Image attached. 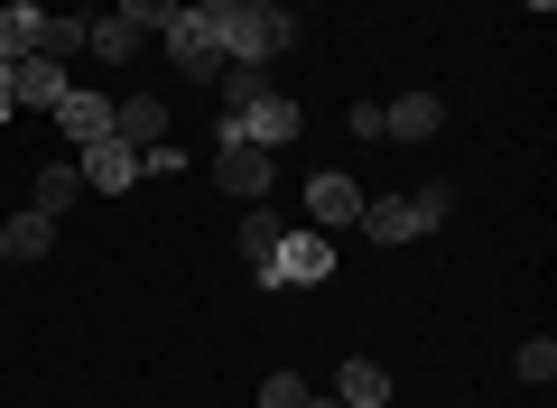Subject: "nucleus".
<instances>
[{"mask_svg": "<svg viewBox=\"0 0 557 408\" xmlns=\"http://www.w3.org/2000/svg\"><path fill=\"white\" fill-rule=\"evenodd\" d=\"M456 214V186H418V195H362V233L391 251V242H418V233H437V223Z\"/></svg>", "mask_w": 557, "mask_h": 408, "instance_id": "obj_1", "label": "nucleus"}, {"mask_svg": "<svg viewBox=\"0 0 557 408\" xmlns=\"http://www.w3.org/2000/svg\"><path fill=\"white\" fill-rule=\"evenodd\" d=\"M214 38H223V57H242V65H270V57H288V38H298V10H223L214 20Z\"/></svg>", "mask_w": 557, "mask_h": 408, "instance_id": "obj_2", "label": "nucleus"}, {"mask_svg": "<svg viewBox=\"0 0 557 408\" xmlns=\"http://www.w3.org/2000/svg\"><path fill=\"white\" fill-rule=\"evenodd\" d=\"M214 186L233 195V205H260V195L278 186V158H270V149H251V139L223 121V139H214Z\"/></svg>", "mask_w": 557, "mask_h": 408, "instance_id": "obj_3", "label": "nucleus"}, {"mask_svg": "<svg viewBox=\"0 0 557 408\" xmlns=\"http://www.w3.org/2000/svg\"><path fill=\"white\" fill-rule=\"evenodd\" d=\"M75 176H84V195H131L139 186V149L121 131H102V139H84V149H75Z\"/></svg>", "mask_w": 557, "mask_h": 408, "instance_id": "obj_4", "label": "nucleus"}, {"mask_svg": "<svg viewBox=\"0 0 557 408\" xmlns=\"http://www.w3.org/2000/svg\"><path fill=\"white\" fill-rule=\"evenodd\" d=\"M317 279H335L325 233H278V251H270V270H260V288H317Z\"/></svg>", "mask_w": 557, "mask_h": 408, "instance_id": "obj_5", "label": "nucleus"}, {"mask_svg": "<svg viewBox=\"0 0 557 408\" xmlns=\"http://www.w3.org/2000/svg\"><path fill=\"white\" fill-rule=\"evenodd\" d=\"M159 38H168V57H177V75H186V84H214L223 65H233V57H223V38L196 20V10H177V20H168Z\"/></svg>", "mask_w": 557, "mask_h": 408, "instance_id": "obj_6", "label": "nucleus"}, {"mask_svg": "<svg viewBox=\"0 0 557 408\" xmlns=\"http://www.w3.org/2000/svg\"><path fill=\"white\" fill-rule=\"evenodd\" d=\"M298 121H307V112H298V102H288V94H260L251 112H233V131L251 139V149H270V158H278V149H288V139H298Z\"/></svg>", "mask_w": 557, "mask_h": 408, "instance_id": "obj_7", "label": "nucleus"}, {"mask_svg": "<svg viewBox=\"0 0 557 408\" xmlns=\"http://www.w3.org/2000/svg\"><path fill=\"white\" fill-rule=\"evenodd\" d=\"M307 214H317V233H344V223L362 214V186L344 168H317V176H307Z\"/></svg>", "mask_w": 557, "mask_h": 408, "instance_id": "obj_8", "label": "nucleus"}, {"mask_svg": "<svg viewBox=\"0 0 557 408\" xmlns=\"http://www.w3.org/2000/svg\"><path fill=\"white\" fill-rule=\"evenodd\" d=\"M65 84H75V65H57V57H20V65H10V94H20V112H57Z\"/></svg>", "mask_w": 557, "mask_h": 408, "instance_id": "obj_9", "label": "nucleus"}, {"mask_svg": "<svg viewBox=\"0 0 557 408\" xmlns=\"http://www.w3.org/2000/svg\"><path fill=\"white\" fill-rule=\"evenodd\" d=\"M47 251H57V214H38V205H28V214L0 223V260H10V270H28V260H47Z\"/></svg>", "mask_w": 557, "mask_h": 408, "instance_id": "obj_10", "label": "nucleus"}, {"mask_svg": "<svg viewBox=\"0 0 557 408\" xmlns=\"http://www.w3.org/2000/svg\"><path fill=\"white\" fill-rule=\"evenodd\" d=\"M446 131V102L437 94H399V102H381V139H437Z\"/></svg>", "mask_w": 557, "mask_h": 408, "instance_id": "obj_11", "label": "nucleus"}, {"mask_svg": "<svg viewBox=\"0 0 557 408\" xmlns=\"http://www.w3.org/2000/svg\"><path fill=\"white\" fill-rule=\"evenodd\" d=\"M47 121H57V131H75V149H84V139H102V131H112V94H84V84H65Z\"/></svg>", "mask_w": 557, "mask_h": 408, "instance_id": "obj_12", "label": "nucleus"}, {"mask_svg": "<svg viewBox=\"0 0 557 408\" xmlns=\"http://www.w3.org/2000/svg\"><path fill=\"white\" fill-rule=\"evenodd\" d=\"M112 131L131 139V149H159V139H168V102L159 94H121L112 102Z\"/></svg>", "mask_w": 557, "mask_h": 408, "instance_id": "obj_13", "label": "nucleus"}, {"mask_svg": "<svg viewBox=\"0 0 557 408\" xmlns=\"http://www.w3.org/2000/svg\"><path fill=\"white\" fill-rule=\"evenodd\" d=\"M335 399L344 408H391V371H381L372 353H354V362L335 371Z\"/></svg>", "mask_w": 557, "mask_h": 408, "instance_id": "obj_14", "label": "nucleus"}, {"mask_svg": "<svg viewBox=\"0 0 557 408\" xmlns=\"http://www.w3.org/2000/svg\"><path fill=\"white\" fill-rule=\"evenodd\" d=\"M84 28H94V10H47V28H38V47H28V57L75 65V57H84Z\"/></svg>", "mask_w": 557, "mask_h": 408, "instance_id": "obj_15", "label": "nucleus"}, {"mask_svg": "<svg viewBox=\"0 0 557 408\" xmlns=\"http://www.w3.org/2000/svg\"><path fill=\"white\" fill-rule=\"evenodd\" d=\"M278 233H288V223H278L270 205H242V270H251V279L270 270V251H278Z\"/></svg>", "mask_w": 557, "mask_h": 408, "instance_id": "obj_16", "label": "nucleus"}, {"mask_svg": "<svg viewBox=\"0 0 557 408\" xmlns=\"http://www.w3.org/2000/svg\"><path fill=\"white\" fill-rule=\"evenodd\" d=\"M28 205H38V214H65V205H84L75 158H47V168H38V186H28Z\"/></svg>", "mask_w": 557, "mask_h": 408, "instance_id": "obj_17", "label": "nucleus"}, {"mask_svg": "<svg viewBox=\"0 0 557 408\" xmlns=\"http://www.w3.org/2000/svg\"><path fill=\"white\" fill-rule=\"evenodd\" d=\"M214 94H223V112H251V102L278 94V84H270V65H242V57H233V65L214 75Z\"/></svg>", "mask_w": 557, "mask_h": 408, "instance_id": "obj_18", "label": "nucleus"}, {"mask_svg": "<svg viewBox=\"0 0 557 408\" xmlns=\"http://www.w3.org/2000/svg\"><path fill=\"white\" fill-rule=\"evenodd\" d=\"M38 28H47V10H38V0H10V10H0V57L20 65L28 47H38Z\"/></svg>", "mask_w": 557, "mask_h": 408, "instance_id": "obj_19", "label": "nucleus"}, {"mask_svg": "<svg viewBox=\"0 0 557 408\" xmlns=\"http://www.w3.org/2000/svg\"><path fill=\"white\" fill-rule=\"evenodd\" d=\"M177 10H186V0H112V20H121V28H139V38H159Z\"/></svg>", "mask_w": 557, "mask_h": 408, "instance_id": "obj_20", "label": "nucleus"}, {"mask_svg": "<svg viewBox=\"0 0 557 408\" xmlns=\"http://www.w3.org/2000/svg\"><path fill=\"white\" fill-rule=\"evenodd\" d=\"M84 47H94L102 65H121V57H139V28H121V20H94V28H84Z\"/></svg>", "mask_w": 557, "mask_h": 408, "instance_id": "obj_21", "label": "nucleus"}, {"mask_svg": "<svg viewBox=\"0 0 557 408\" xmlns=\"http://www.w3.org/2000/svg\"><path fill=\"white\" fill-rule=\"evenodd\" d=\"M511 371H520L530 390H548V381H557V344H548V334H539V344H520V353H511Z\"/></svg>", "mask_w": 557, "mask_h": 408, "instance_id": "obj_22", "label": "nucleus"}, {"mask_svg": "<svg viewBox=\"0 0 557 408\" xmlns=\"http://www.w3.org/2000/svg\"><path fill=\"white\" fill-rule=\"evenodd\" d=\"M298 399H307L298 371H270V381H260V408H298Z\"/></svg>", "mask_w": 557, "mask_h": 408, "instance_id": "obj_23", "label": "nucleus"}, {"mask_svg": "<svg viewBox=\"0 0 557 408\" xmlns=\"http://www.w3.org/2000/svg\"><path fill=\"white\" fill-rule=\"evenodd\" d=\"M20 121V94H10V57H0V131Z\"/></svg>", "mask_w": 557, "mask_h": 408, "instance_id": "obj_24", "label": "nucleus"}, {"mask_svg": "<svg viewBox=\"0 0 557 408\" xmlns=\"http://www.w3.org/2000/svg\"><path fill=\"white\" fill-rule=\"evenodd\" d=\"M298 408H344V399H335V390H307V399H298Z\"/></svg>", "mask_w": 557, "mask_h": 408, "instance_id": "obj_25", "label": "nucleus"}, {"mask_svg": "<svg viewBox=\"0 0 557 408\" xmlns=\"http://www.w3.org/2000/svg\"><path fill=\"white\" fill-rule=\"evenodd\" d=\"M242 10H288V0H242Z\"/></svg>", "mask_w": 557, "mask_h": 408, "instance_id": "obj_26", "label": "nucleus"}, {"mask_svg": "<svg viewBox=\"0 0 557 408\" xmlns=\"http://www.w3.org/2000/svg\"><path fill=\"white\" fill-rule=\"evenodd\" d=\"M530 10H539V20H548V10H557V0H530Z\"/></svg>", "mask_w": 557, "mask_h": 408, "instance_id": "obj_27", "label": "nucleus"}, {"mask_svg": "<svg viewBox=\"0 0 557 408\" xmlns=\"http://www.w3.org/2000/svg\"><path fill=\"white\" fill-rule=\"evenodd\" d=\"M288 10H317V0H288Z\"/></svg>", "mask_w": 557, "mask_h": 408, "instance_id": "obj_28", "label": "nucleus"}]
</instances>
